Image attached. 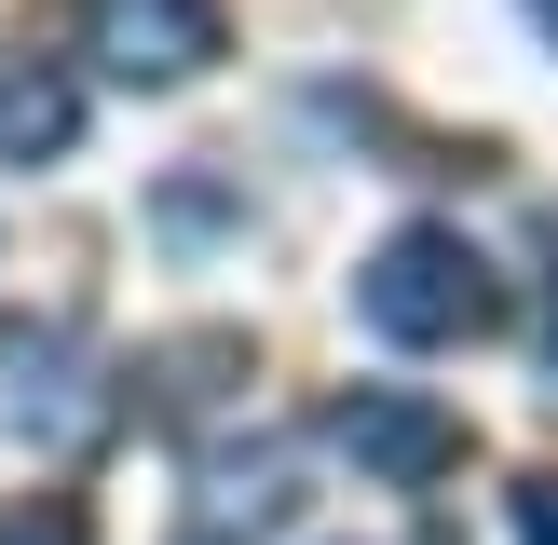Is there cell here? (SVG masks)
Returning <instances> with one entry per match:
<instances>
[{"mask_svg":"<svg viewBox=\"0 0 558 545\" xmlns=\"http://www.w3.org/2000/svg\"><path fill=\"white\" fill-rule=\"evenodd\" d=\"M354 314L381 327V341L436 354V341H490L505 327V287H490V259L450 232V218H409V232L368 245V272H354Z\"/></svg>","mask_w":558,"mask_h":545,"instance_id":"obj_1","label":"cell"},{"mask_svg":"<svg viewBox=\"0 0 558 545\" xmlns=\"http://www.w3.org/2000/svg\"><path fill=\"white\" fill-rule=\"evenodd\" d=\"M69 27L136 96H178V82H205L218 55H232V14H218V0H69Z\"/></svg>","mask_w":558,"mask_h":545,"instance_id":"obj_2","label":"cell"},{"mask_svg":"<svg viewBox=\"0 0 558 545\" xmlns=\"http://www.w3.org/2000/svg\"><path fill=\"white\" fill-rule=\"evenodd\" d=\"M327 450H354L381 491H436L463 463V409L409 396V382H354V396H327Z\"/></svg>","mask_w":558,"mask_h":545,"instance_id":"obj_3","label":"cell"},{"mask_svg":"<svg viewBox=\"0 0 558 545\" xmlns=\"http://www.w3.org/2000/svg\"><path fill=\"white\" fill-rule=\"evenodd\" d=\"M0 382H14V423L41 436V450H82V436L123 409V382H96V354H82V327H0Z\"/></svg>","mask_w":558,"mask_h":545,"instance_id":"obj_4","label":"cell"},{"mask_svg":"<svg viewBox=\"0 0 558 545\" xmlns=\"http://www.w3.org/2000/svg\"><path fill=\"white\" fill-rule=\"evenodd\" d=\"M287 518H300V463L272 450V436H245V450H205V463H191L178 545H272Z\"/></svg>","mask_w":558,"mask_h":545,"instance_id":"obj_5","label":"cell"},{"mask_svg":"<svg viewBox=\"0 0 558 545\" xmlns=\"http://www.w3.org/2000/svg\"><path fill=\"white\" fill-rule=\"evenodd\" d=\"M82 136V82L54 55H0V164H69Z\"/></svg>","mask_w":558,"mask_h":545,"instance_id":"obj_6","label":"cell"},{"mask_svg":"<svg viewBox=\"0 0 558 545\" xmlns=\"http://www.w3.org/2000/svg\"><path fill=\"white\" fill-rule=\"evenodd\" d=\"M0 545H96V518L69 491H27V505H0Z\"/></svg>","mask_w":558,"mask_h":545,"instance_id":"obj_7","label":"cell"},{"mask_svg":"<svg viewBox=\"0 0 558 545\" xmlns=\"http://www.w3.org/2000/svg\"><path fill=\"white\" fill-rule=\"evenodd\" d=\"M518 545H558V477H518Z\"/></svg>","mask_w":558,"mask_h":545,"instance_id":"obj_8","label":"cell"},{"mask_svg":"<svg viewBox=\"0 0 558 545\" xmlns=\"http://www.w3.org/2000/svg\"><path fill=\"white\" fill-rule=\"evenodd\" d=\"M545 368H558V232H545Z\"/></svg>","mask_w":558,"mask_h":545,"instance_id":"obj_9","label":"cell"},{"mask_svg":"<svg viewBox=\"0 0 558 545\" xmlns=\"http://www.w3.org/2000/svg\"><path fill=\"white\" fill-rule=\"evenodd\" d=\"M532 27H545V41H558V0H532Z\"/></svg>","mask_w":558,"mask_h":545,"instance_id":"obj_10","label":"cell"}]
</instances>
